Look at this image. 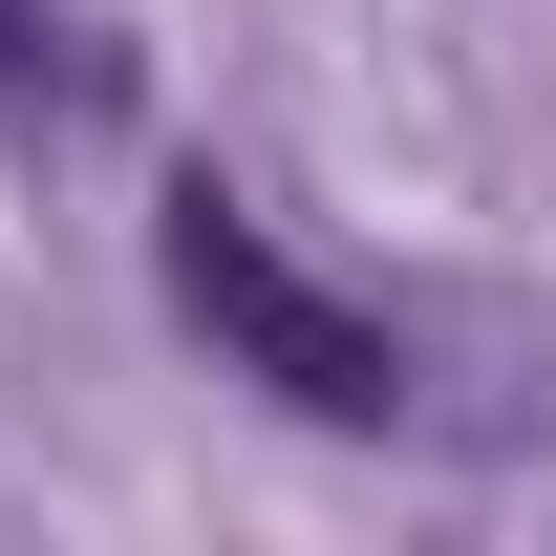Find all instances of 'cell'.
Segmentation results:
<instances>
[{
    "label": "cell",
    "instance_id": "cell-2",
    "mask_svg": "<svg viewBox=\"0 0 556 556\" xmlns=\"http://www.w3.org/2000/svg\"><path fill=\"white\" fill-rule=\"evenodd\" d=\"M0 86H86V43H65V0H0Z\"/></svg>",
    "mask_w": 556,
    "mask_h": 556
},
{
    "label": "cell",
    "instance_id": "cell-1",
    "mask_svg": "<svg viewBox=\"0 0 556 556\" xmlns=\"http://www.w3.org/2000/svg\"><path fill=\"white\" fill-rule=\"evenodd\" d=\"M150 257H172V321H193L236 386H278L300 428H407V343L364 321V300H321V278L278 257V214H236L193 172V193L150 214Z\"/></svg>",
    "mask_w": 556,
    "mask_h": 556
}]
</instances>
